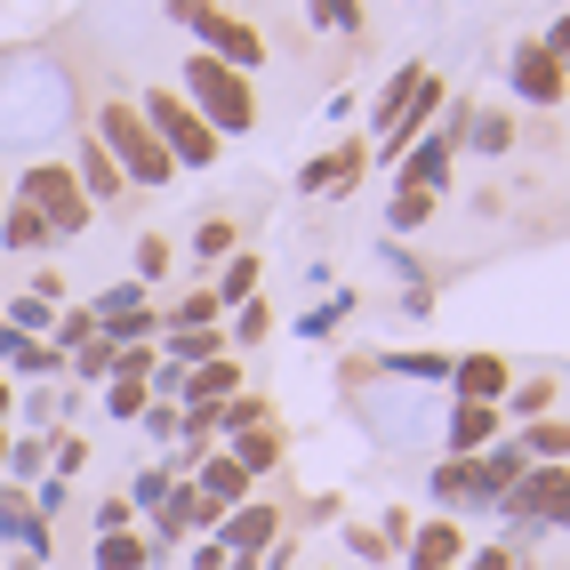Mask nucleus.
I'll use <instances>...</instances> for the list:
<instances>
[{"label": "nucleus", "mask_w": 570, "mask_h": 570, "mask_svg": "<svg viewBox=\"0 0 570 570\" xmlns=\"http://www.w3.org/2000/svg\"><path fill=\"white\" fill-rule=\"evenodd\" d=\"M169 257H177L169 234H145V242H137V282H161V274H169Z\"/></svg>", "instance_id": "7c9ffc66"}, {"label": "nucleus", "mask_w": 570, "mask_h": 570, "mask_svg": "<svg viewBox=\"0 0 570 570\" xmlns=\"http://www.w3.org/2000/svg\"><path fill=\"white\" fill-rule=\"evenodd\" d=\"M434 499H442V507H459V499H482V507H490L499 490H490V466H482V459H442V466H434Z\"/></svg>", "instance_id": "2eb2a0df"}, {"label": "nucleus", "mask_w": 570, "mask_h": 570, "mask_svg": "<svg viewBox=\"0 0 570 570\" xmlns=\"http://www.w3.org/2000/svg\"><path fill=\"white\" fill-rule=\"evenodd\" d=\"M129 514H137L129 499H105V507H97V539H112V530H129Z\"/></svg>", "instance_id": "37998d69"}, {"label": "nucleus", "mask_w": 570, "mask_h": 570, "mask_svg": "<svg viewBox=\"0 0 570 570\" xmlns=\"http://www.w3.org/2000/svg\"><path fill=\"white\" fill-rule=\"evenodd\" d=\"M507 72H514V97H522V105H539V112H554L562 89H570V72L547 57V41H522V49L507 57Z\"/></svg>", "instance_id": "6e6552de"}, {"label": "nucleus", "mask_w": 570, "mask_h": 570, "mask_svg": "<svg viewBox=\"0 0 570 570\" xmlns=\"http://www.w3.org/2000/svg\"><path fill=\"white\" fill-rule=\"evenodd\" d=\"M137 112H145V129L161 137V154H169L177 169H209V161H217V145H225V137H217V129H209V121H202V112L185 105L177 89H145V105H137Z\"/></svg>", "instance_id": "20e7f679"}, {"label": "nucleus", "mask_w": 570, "mask_h": 570, "mask_svg": "<svg viewBox=\"0 0 570 570\" xmlns=\"http://www.w3.org/2000/svg\"><path fill=\"white\" fill-rule=\"evenodd\" d=\"M41 242H49V217L41 209H24V202L0 209V249H41Z\"/></svg>", "instance_id": "4be33fe9"}, {"label": "nucleus", "mask_w": 570, "mask_h": 570, "mask_svg": "<svg viewBox=\"0 0 570 570\" xmlns=\"http://www.w3.org/2000/svg\"><path fill=\"white\" fill-rule=\"evenodd\" d=\"M426 217H434L426 194H394V202H386V225H394V234H410V225H426Z\"/></svg>", "instance_id": "f704fd0d"}, {"label": "nucleus", "mask_w": 570, "mask_h": 570, "mask_svg": "<svg viewBox=\"0 0 570 570\" xmlns=\"http://www.w3.org/2000/svg\"><path fill=\"white\" fill-rule=\"evenodd\" d=\"M234 249H242V242H234V225H225V217H202V225H194V257H202V265H225Z\"/></svg>", "instance_id": "a878e982"}, {"label": "nucleus", "mask_w": 570, "mask_h": 570, "mask_svg": "<svg viewBox=\"0 0 570 570\" xmlns=\"http://www.w3.org/2000/svg\"><path fill=\"white\" fill-rule=\"evenodd\" d=\"M265 330H274V306H265V297H249V306H234V337H242V346H257Z\"/></svg>", "instance_id": "473e14b6"}, {"label": "nucleus", "mask_w": 570, "mask_h": 570, "mask_svg": "<svg viewBox=\"0 0 570 570\" xmlns=\"http://www.w3.org/2000/svg\"><path fill=\"white\" fill-rule=\"evenodd\" d=\"M217 322H225V306H217V297H209V289H185V297H177V306L161 314V330H217Z\"/></svg>", "instance_id": "393cba45"}, {"label": "nucleus", "mask_w": 570, "mask_h": 570, "mask_svg": "<svg viewBox=\"0 0 570 570\" xmlns=\"http://www.w3.org/2000/svg\"><path fill=\"white\" fill-rule=\"evenodd\" d=\"M466 570H514L507 547H466Z\"/></svg>", "instance_id": "a18cd8bd"}, {"label": "nucleus", "mask_w": 570, "mask_h": 570, "mask_svg": "<svg viewBox=\"0 0 570 570\" xmlns=\"http://www.w3.org/2000/svg\"><path fill=\"white\" fill-rule=\"evenodd\" d=\"M459 129H466V112L410 145V154H402V194H426V202L442 194V185H450V154H459Z\"/></svg>", "instance_id": "0eeeda50"}, {"label": "nucleus", "mask_w": 570, "mask_h": 570, "mask_svg": "<svg viewBox=\"0 0 570 570\" xmlns=\"http://www.w3.org/2000/svg\"><path fill=\"white\" fill-rule=\"evenodd\" d=\"M194 490H202L209 507H225V514H234V507L249 499V474H242L234 459H225V450H209V459H202V482H194Z\"/></svg>", "instance_id": "a211bd4d"}, {"label": "nucleus", "mask_w": 570, "mask_h": 570, "mask_svg": "<svg viewBox=\"0 0 570 570\" xmlns=\"http://www.w3.org/2000/svg\"><path fill=\"white\" fill-rule=\"evenodd\" d=\"M169 17L202 41V57L234 65V72H257L265 65V32L249 17H234V9H217V0H169Z\"/></svg>", "instance_id": "f03ea898"}, {"label": "nucleus", "mask_w": 570, "mask_h": 570, "mask_svg": "<svg viewBox=\"0 0 570 570\" xmlns=\"http://www.w3.org/2000/svg\"><path fill=\"white\" fill-rule=\"evenodd\" d=\"M24 417H32V434H49L57 426V394H24Z\"/></svg>", "instance_id": "c03bdc74"}, {"label": "nucleus", "mask_w": 570, "mask_h": 570, "mask_svg": "<svg viewBox=\"0 0 570 570\" xmlns=\"http://www.w3.org/2000/svg\"><path fill=\"white\" fill-rule=\"evenodd\" d=\"M72 177H81V202H89V209H97V202L112 209V202H121V194H129V177H121V169H112V154H105V145H97V137L81 145V169H72Z\"/></svg>", "instance_id": "dca6fc26"}, {"label": "nucleus", "mask_w": 570, "mask_h": 570, "mask_svg": "<svg viewBox=\"0 0 570 570\" xmlns=\"http://www.w3.org/2000/svg\"><path fill=\"white\" fill-rule=\"evenodd\" d=\"M72 377H81V386H105L112 377V337H89V346L72 354Z\"/></svg>", "instance_id": "c85d7f7f"}, {"label": "nucleus", "mask_w": 570, "mask_h": 570, "mask_svg": "<svg viewBox=\"0 0 570 570\" xmlns=\"http://www.w3.org/2000/svg\"><path fill=\"white\" fill-rule=\"evenodd\" d=\"M97 145L112 154V169H121L129 185H169V177H177V161L161 154V137L145 129L137 105H105V112H97Z\"/></svg>", "instance_id": "7ed1b4c3"}, {"label": "nucleus", "mask_w": 570, "mask_h": 570, "mask_svg": "<svg viewBox=\"0 0 570 570\" xmlns=\"http://www.w3.org/2000/svg\"><path fill=\"white\" fill-rule=\"evenodd\" d=\"M9 410H17V394H9V377H0V417H9Z\"/></svg>", "instance_id": "de8ad7c7"}, {"label": "nucleus", "mask_w": 570, "mask_h": 570, "mask_svg": "<svg viewBox=\"0 0 570 570\" xmlns=\"http://www.w3.org/2000/svg\"><path fill=\"white\" fill-rule=\"evenodd\" d=\"M499 507H507L514 522H554V530H570V466H530Z\"/></svg>", "instance_id": "423d86ee"}, {"label": "nucleus", "mask_w": 570, "mask_h": 570, "mask_svg": "<svg viewBox=\"0 0 570 570\" xmlns=\"http://www.w3.org/2000/svg\"><path fill=\"white\" fill-rule=\"evenodd\" d=\"M274 539H282V507H257V499H242L234 514L217 522V547H225V554H249V562L274 547Z\"/></svg>", "instance_id": "1a4fd4ad"}, {"label": "nucleus", "mask_w": 570, "mask_h": 570, "mask_svg": "<svg viewBox=\"0 0 570 570\" xmlns=\"http://www.w3.org/2000/svg\"><path fill=\"white\" fill-rule=\"evenodd\" d=\"M507 402L522 410V417H547V402H554V386H547V377H530V386H507ZM499 402V410H507Z\"/></svg>", "instance_id": "e433bc0d"}, {"label": "nucleus", "mask_w": 570, "mask_h": 570, "mask_svg": "<svg viewBox=\"0 0 570 570\" xmlns=\"http://www.w3.org/2000/svg\"><path fill=\"white\" fill-rule=\"evenodd\" d=\"M145 402H154V394H145L137 377H112V386H105V410L112 417H145Z\"/></svg>", "instance_id": "2f4dec72"}, {"label": "nucleus", "mask_w": 570, "mask_h": 570, "mask_svg": "<svg viewBox=\"0 0 570 570\" xmlns=\"http://www.w3.org/2000/svg\"><path fill=\"white\" fill-rule=\"evenodd\" d=\"M514 442H522L530 466H562V459H570V417H530Z\"/></svg>", "instance_id": "6ab92c4d"}, {"label": "nucleus", "mask_w": 570, "mask_h": 570, "mask_svg": "<svg viewBox=\"0 0 570 570\" xmlns=\"http://www.w3.org/2000/svg\"><path fill=\"white\" fill-rule=\"evenodd\" d=\"M49 322H57V314H49V306H41L32 289L17 297V306H9V330H17V337H49Z\"/></svg>", "instance_id": "c756f323"}, {"label": "nucleus", "mask_w": 570, "mask_h": 570, "mask_svg": "<svg viewBox=\"0 0 570 570\" xmlns=\"http://www.w3.org/2000/svg\"><path fill=\"white\" fill-rule=\"evenodd\" d=\"M306 17L322 32H362V0H306Z\"/></svg>", "instance_id": "cd10ccee"}, {"label": "nucleus", "mask_w": 570, "mask_h": 570, "mask_svg": "<svg viewBox=\"0 0 570 570\" xmlns=\"http://www.w3.org/2000/svg\"><path fill=\"white\" fill-rule=\"evenodd\" d=\"M225 354V330H161V362L194 370V362H217Z\"/></svg>", "instance_id": "aec40b11"}, {"label": "nucleus", "mask_w": 570, "mask_h": 570, "mask_svg": "<svg viewBox=\"0 0 570 570\" xmlns=\"http://www.w3.org/2000/svg\"><path fill=\"white\" fill-rule=\"evenodd\" d=\"M459 145H474V154H507V145H514V121H507V112H466V129H459Z\"/></svg>", "instance_id": "5701e85b"}, {"label": "nucleus", "mask_w": 570, "mask_h": 570, "mask_svg": "<svg viewBox=\"0 0 570 570\" xmlns=\"http://www.w3.org/2000/svg\"><path fill=\"white\" fill-rule=\"evenodd\" d=\"M185 105H194L217 137H249V129H257V89H249V72L217 65V57H185Z\"/></svg>", "instance_id": "f257e3e1"}, {"label": "nucleus", "mask_w": 570, "mask_h": 570, "mask_svg": "<svg viewBox=\"0 0 570 570\" xmlns=\"http://www.w3.org/2000/svg\"><path fill=\"white\" fill-rule=\"evenodd\" d=\"M386 370L417 377V386H434V377H450V362H442V354H386Z\"/></svg>", "instance_id": "72a5a7b5"}, {"label": "nucleus", "mask_w": 570, "mask_h": 570, "mask_svg": "<svg viewBox=\"0 0 570 570\" xmlns=\"http://www.w3.org/2000/svg\"><path fill=\"white\" fill-rule=\"evenodd\" d=\"M410 530H417V522H410V507H386V522H377V539H386V547H410Z\"/></svg>", "instance_id": "79ce46f5"}, {"label": "nucleus", "mask_w": 570, "mask_h": 570, "mask_svg": "<svg viewBox=\"0 0 570 570\" xmlns=\"http://www.w3.org/2000/svg\"><path fill=\"white\" fill-rule=\"evenodd\" d=\"M154 346H112V377H137V386H145V377H154Z\"/></svg>", "instance_id": "c9c22d12"}, {"label": "nucleus", "mask_w": 570, "mask_h": 570, "mask_svg": "<svg viewBox=\"0 0 570 570\" xmlns=\"http://www.w3.org/2000/svg\"><path fill=\"white\" fill-rule=\"evenodd\" d=\"M169 482H177L169 466H145V474H137V499H129V507H154V514H161V499H169Z\"/></svg>", "instance_id": "58836bf2"}, {"label": "nucleus", "mask_w": 570, "mask_h": 570, "mask_svg": "<svg viewBox=\"0 0 570 570\" xmlns=\"http://www.w3.org/2000/svg\"><path fill=\"white\" fill-rule=\"evenodd\" d=\"M346 314H354V297H330L322 314H306V322H297V337H330V330L346 322Z\"/></svg>", "instance_id": "ea45409f"}, {"label": "nucleus", "mask_w": 570, "mask_h": 570, "mask_svg": "<svg viewBox=\"0 0 570 570\" xmlns=\"http://www.w3.org/2000/svg\"><path fill=\"white\" fill-rule=\"evenodd\" d=\"M17 202H24V209H41V217H49V234H81V225H89L81 177L57 169V161H32V169L17 177Z\"/></svg>", "instance_id": "39448f33"}, {"label": "nucleus", "mask_w": 570, "mask_h": 570, "mask_svg": "<svg viewBox=\"0 0 570 570\" xmlns=\"http://www.w3.org/2000/svg\"><path fill=\"white\" fill-rule=\"evenodd\" d=\"M402 554H410V570H459L466 562V530L459 522H417Z\"/></svg>", "instance_id": "ddd939ff"}, {"label": "nucleus", "mask_w": 570, "mask_h": 570, "mask_svg": "<svg viewBox=\"0 0 570 570\" xmlns=\"http://www.w3.org/2000/svg\"><path fill=\"white\" fill-rule=\"evenodd\" d=\"M9 442H17V434H9V426H0V466H9Z\"/></svg>", "instance_id": "09e8293b"}, {"label": "nucleus", "mask_w": 570, "mask_h": 570, "mask_svg": "<svg viewBox=\"0 0 570 570\" xmlns=\"http://www.w3.org/2000/svg\"><path fill=\"white\" fill-rule=\"evenodd\" d=\"M346 547H354V554H362L370 570H377V562H386V554H394V547H386V539H377V530H362V522L346 530Z\"/></svg>", "instance_id": "a19ab883"}, {"label": "nucleus", "mask_w": 570, "mask_h": 570, "mask_svg": "<svg viewBox=\"0 0 570 570\" xmlns=\"http://www.w3.org/2000/svg\"><path fill=\"white\" fill-rule=\"evenodd\" d=\"M362 169H370V145H337V154H314L297 169V194H346V185H362Z\"/></svg>", "instance_id": "f8f14e48"}, {"label": "nucleus", "mask_w": 570, "mask_h": 570, "mask_svg": "<svg viewBox=\"0 0 570 570\" xmlns=\"http://www.w3.org/2000/svg\"><path fill=\"white\" fill-rule=\"evenodd\" d=\"M154 522H161V547H177L185 530H217V522H225V507H209L194 482H169V499H161V514H154Z\"/></svg>", "instance_id": "9b49d317"}, {"label": "nucleus", "mask_w": 570, "mask_h": 570, "mask_svg": "<svg viewBox=\"0 0 570 570\" xmlns=\"http://www.w3.org/2000/svg\"><path fill=\"white\" fill-rule=\"evenodd\" d=\"M9 474H17V482H41V474H49V434L9 442Z\"/></svg>", "instance_id": "bb28decb"}, {"label": "nucleus", "mask_w": 570, "mask_h": 570, "mask_svg": "<svg viewBox=\"0 0 570 570\" xmlns=\"http://www.w3.org/2000/svg\"><path fill=\"white\" fill-rule=\"evenodd\" d=\"M209 297H217L225 314H234V306H249V297H257V257H249V249H234V257H225V274H217V289H209Z\"/></svg>", "instance_id": "412c9836"}, {"label": "nucleus", "mask_w": 570, "mask_h": 570, "mask_svg": "<svg viewBox=\"0 0 570 570\" xmlns=\"http://www.w3.org/2000/svg\"><path fill=\"white\" fill-rule=\"evenodd\" d=\"M490 442H499V410H490V402H459V410H450V450H459V459H482Z\"/></svg>", "instance_id": "f3484780"}, {"label": "nucleus", "mask_w": 570, "mask_h": 570, "mask_svg": "<svg viewBox=\"0 0 570 570\" xmlns=\"http://www.w3.org/2000/svg\"><path fill=\"white\" fill-rule=\"evenodd\" d=\"M450 386H459V402H490V410H499L507 386H514V370H507V354H459V362H450Z\"/></svg>", "instance_id": "9d476101"}, {"label": "nucleus", "mask_w": 570, "mask_h": 570, "mask_svg": "<svg viewBox=\"0 0 570 570\" xmlns=\"http://www.w3.org/2000/svg\"><path fill=\"white\" fill-rule=\"evenodd\" d=\"M547 57L570 72V17H554V32H547Z\"/></svg>", "instance_id": "49530a36"}, {"label": "nucleus", "mask_w": 570, "mask_h": 570, "mask_svg": "<svg viewBox=\"0 0 570 570\" xmlns=\"http://www.w3.org/2000/svg\"><path fill=\"white\" fill-rule=\"evenodd\" d=\"M145 562H154V539H137V530L97 539V570H145Z\"/></svg>", "instance_id": "b1692460"}, {"label": "nucleus", "mask_w": 570, "mask_h": 570, "mask_svg": "<svg viewBox=\"0 0 570 570\" xmlns=\"http://www.w3.org/2000/svg\"><path fill=\"white\" fill-rule=\"evenodd\" d=\"M145 434H154V442H177V434H185L177 402H145Z\"/></svg>", "instance_id": "4c0bfd02"}, {"label": "nucleus", "mask_w": 570, "mask_h": 570, "mask_svg": "<svg viewBox=\"0 0 570 570\" xmlns=\"http://www.w3.org/2000/svg\"><path fill=\"white\" fill-rule=\"evenodd\" d=\"M217 450H225V459H234V466H242V474L257 482L265 466H282V426L265 417V426H242V434H225Z\"/></svg>", "instance_id": "4468645a"}]
</instances>
